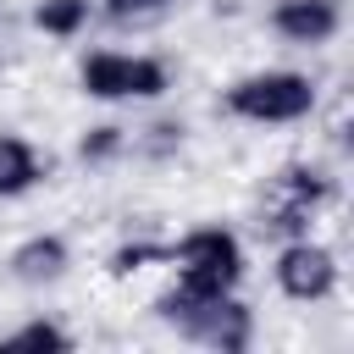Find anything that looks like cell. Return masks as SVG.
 Returning a JSON list of instances; mask_svg holds the SVG:
<instances>
[{"instance_id": "obj_11", "label": "cell", "mask_w": 354, "mask_h": 354, "mask_svg": "<svg viewBox=\"0 0 354 354\" xmlns=\"http://www.w3.org/2000/svg\"><path fill=\"white\" fill-rule=\"evenodd\" d=\"M77 337L55 321V315H28V321H17L11 332H0V348L6 354H61V348H72Z\"/></svg>"}, {"instance_id": "obj_4", "label": "cell", "mask_w": 354, "mask_h": 354, "mask_svg": "<svg viewBox=\"0 0 354 354\" xmlns=\"http://www.w3.org/2000/svg\"><path fill=\"white\" fill-rule=\"evenodd\" d=\"M332 199H337V171L326 160H315V155L282 160L260 194V232H271V238L315 232V221L332 210Z\"/></svg>"}, {"instance_id": "obj_9", "label": "cell", "mask_w": 354, "mask_h": 354, "mask_svg": "<svg viewBox=\"0 0 354 354\" xmlns=\"http://www.w3.org/2000/svg\"><path fill=\"white\" fill-rule=\"evenodd\" d=\"M44 177H50V155L39 149V138L0 127V205L28 199L33 188H44Z\"/></svg>"}, {"instance_id": "obj_12", "label": "cell", "mask_w": 354, "mask_h": 354, "mask_svg": "<svg viewBox=\"0 0 354 354\" xmlns=\"http://www.w3.org/2000/svg\"><path fill=\"white\" fill-rule=\"evenodd\" d=\"M160 260H166V238H122L105 254V277L111 282H138V277L160 271Z\"/></svg>"}, {"instance_id": "obj_5", "label": "cell", "mask_w": 354, "mask_h": 354, "mask_svg": "<svg viewBox=\"0 0 354 354\" xmlns=\"http://www.w3.org/2000/svg\"><path fill=\"white\" fill-rule=\"evenodd\" d=\"M155 315L188 337V343H205V348H221V354H238L254 343V310L243 304V293H221V299H199V293H183V288H160L155 293Z\"/></svg>"}, {"instance_id": "obj_14", "label": "cell", "mask_w": 354, "mask_h": 354, "mask_svg": "<svg viewBox=\"0 0 354 354\" xmlns=\"http://www.w3.org/2000/svg\"><path fill=\"white\" fill-rule=\"evenodd\" d=\"M177 0H94V17L100 22H116V28H133V22H149L160 11H171Z\"/></svg>"}, {"instance_id": "obj_1", "label": "cell", "mask_w": 354, "mask_h": 354, "mask_svg": "<svg viewBox=\"0 0 354 354\" xmlns=\"http://www.w3.org/2000/svg\"><path fill=\"white\" fill-rule=\"evenodd\" d=\"M321 105H326V83L310 66H249V72L227 77L216 94V111L254 133L310 127L321 116Z\"/></svg>"}, {"instance_id": "obj_6", "label": "cell", "mask_w": 354, "mask_h": 354, "mask_svg": "<svg viewBox=\"0 0 354 354\" xmlns=\"http://www.w3.org/2000/svg\"><path fill=\"white\" fill-rule=\"evenodd\" d=\"M271 288H277L282 304H299V310L332 304L337 288H343V260H337V249L321 232L277 238V249H271Z\"/></svg>"}, {"instance_id": "obj_8", "label": "cell", "mask_w": 354, "mask_h": 354, "mask_svg": "<svg viewBox=\"0 0 354 354\" xmlns=\"http://www.w3.org/2000/svg\"><path fill=\"white\" fill-rule=\"evenodd\" d=\"M66 271H72V243H66V232H55V227L22 232V238L6 249V277H11L17 288H55V282H66Z\"/></svg>"}, {"instance_id": "obj_13", "label": "cell", "mask_w": 354, "mask_h": 354, "mask_svg": "<svg viewBox=\"0 0 354 354\" xmlns=\"http://www.w3.org/2000/svg\"><path fill=\"white\" fill-rule=\"evenodd\" d=\"M127 155H133V127H122V122H94L77 138V160L83 166H116Z\"/></svg>"}, {"instance_id": "obj_7", "label": "cell", "mask_w": 354, "mask_h": 354, "mask_svg": "<svg viewBox=\"0 0 354 354\" xmlns=\"http://www.w3.org/2000/svg\"><path fill=\"white\" fill-rule=\"evenodd\" d=\"M348 28V0H271L266 6V33L288 50H332Z\"/></svg>"}, {"instance_id": "obj_2", "label": "cell", "mask_w": 354, "mask_h": 354, "mask_svg": "<svg viewBox=\"0 0 354 354\" xmlns=\"http://www.w3.org/2000/svg\"><path fill=\"white\" fill-rule=\"evenodd\" d=\"M72 83L88 105H105V111H149L171 94L177 72L160 50H144V44H88L72 66Z\"/></svg>"}, {"instance_id": "obj_3", "label": "cell", "mask_w": 354, "mask_h": 354, "mask_svg": "<svg viewBox=\"0 0 354 354\" xmlns=\"http://www.w3.org/2000/svg\"><path fill=\"white\" fill-rule=\"evenodd\" d=\"M166 282L199 299H221V293H243L249 277V249L227 221H194L183 232L166 238V260H160Z\"/></svg>"}, {"instance_id": "obj_10", "label": "cell", "mask_w": 354, "mask_h": 354, "mask_svg": "<svg viewBox=\"0 0 354 354\" xmlns=\"http://www.w3.org/2000/svg\"><path fill=\"white\" fill-rule=\"evenodd\" d=\"M94 22H100L94 0H33V11H28V28L50 44H77Z\"/></svg>"}]
</instances>
